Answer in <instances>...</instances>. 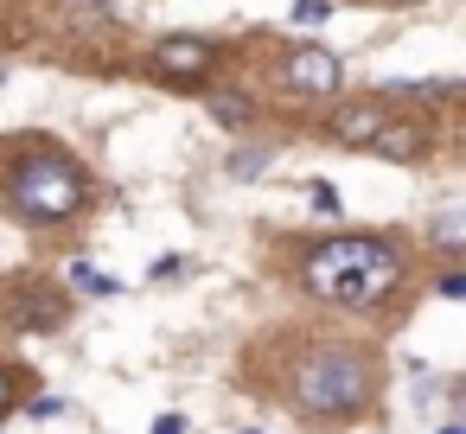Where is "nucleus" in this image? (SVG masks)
<instances>
[{
  "label": "nucleus",
  "instance_id": "1",
  "mask_svg": "<svg viewBox=\"0 0 466 434\" xmlns=\"http://www.w3.org/2000/svg\"><path fill=\"white\" fill-rule=\"evenodd\" d=\"M396 281H402V262L383 237H332L307 262V288L339 307H377Z\"/></svg>",
  "mask_w": 466,
  "mask_h": 434
},
{
  "label": "nucleus",
  "instance_id": "2",
  "mask_svg": "<svg viewBox=\"0 0 466 434\" xmlns=\"http://www.w3.org/2000/svg\"><path fill=\"white\" fill-rule=\"evenodd\" d=\"M7 198H14L20 217H71L84 205V173L71 160H58V154H39V160H26L14 173Z\"/></svg>",
  "mask_w": 466,
  "mask_h": 434
},
{
  "label": "nucleus",
  "instance_id": "3",
  "mask_svg": "<svg viewBox=\"0 0 466 434\" xmlns=\"http://www.w3.org/2000/svg\"><path fill=\"white\" fill-rule=\"evenodd\" d=\"M364 396H370V377L351 351H326L300 370V409L307 415H351Z\"/></svg>",
  "mask_w": 466,
  "mask_h": 434
},
{
  "label": "nucleus",
  "instance_id": "4",
  "mask_svg": "<svg viewBox=\"0 0 466 434\" xmlns=\"http://www.w3.org/2000/svg\"><path fill=\"white\" fill-rule=\"evenodd\" d=\"M288 84L300 96H332L339 90V58L319 52V45H300V52H288Z\"/></svg>",
  "mask_w": 466,
  "mask_h": 434
},
{
  "label": "nucleus",
  "instance_id": "5",
  "mask_svg": "<svg viewBox=\"0 0 466 434\" xmlns=\"http://www.w3.org/2000/svg\"><path fill=\"white\" fill-rule=\"evenodd\" d=\"M154 65H160L167 77H205V71H211V45H205V39H160Z\"/></svg>",
  "mask_w": 466,
  "mask_h": 434
},
{
  "label": "nucleus",
  "instance_id": "6",
  "mask_svg": "<svg viewBox=\"0 0 466 434\" xmlns=\"http://www.w3.org/2000/svg\"><path fill=\"white\" fill-rule=\"evenodd\" d=\"M345 147H370V135L383 128V109L377 103H345V109H332V122H326Z\"/></svg>",
  "mask_w": 466,
  "mask_h": 434
},
{
  "label": "nucleus",
  "instance_id": "7",
  "mask_svg": "<svg viewBox=\"0 0 466 434\" xmlns=\"http://www.w3.org/2000/svg\"><path fill=\"white\" fill-rule=\"evenodd\" d=\"M370 147H377L383 160H415V154H421V128H415V122H383V128L370 135Z\"/></svg>",
  "mask_w": 466,
  "mask_h": 434
},
{
  "label": "nucleus",
  "instance_id": "8",
  "mask_svg": "<svg viewBox=\"0 0 466 434\" xmlns=\"http://www.w3.org/2000/svg\"><path fill=\"white\" fill-rule=\"evenodd\" d=\"M71 281H77L84 294H116V288H122L116 275H103V268H90V262H71Z\"/></svg>",
  "mask_w": 466,
  "mask_h": 434
},
{
  "label": "nucleus",
  "instance_id": "9",
  "mask_svg": "<svg viewBox=\"0 0 466 434\" xmlns=\"http://www.w3.org/2000/svg\"><path fill=\"white\" fill-rule=\"evenodd\" d=\"M211 116H218L224 128H243V122H249V103H243V96H211Z\"/></svg>",
  "mask_w": 466,
  "mask_h": 434
},
{
  "label": "nucleus",
  "instance_id": "10",
  "mask_svg": "<svg viewBox=\"0 0 466 434\" xmlns=\"http://www.w3.org/2000/svg\"><path fill=\"white\" fill-rule=\"evenodd\" d=\"M434 243H441V249H460V243H466V237H460V217H453V211H447V217L434 224Z\"/></svg>",
  "mask_w": 466,
  "mask_h": 434
},
{
  "label": "nucleus",
  "instance_id": "11",
  "mask_svg": "<svg viewBox=\"0 0 466 434\" xmlns=\"http://www.w3.org/2000/svg\"><path fill=\"white\" fill-rule=\"evenodd\" d=\"M262 167H268V147H262V154H256V147H249V154H237V179H256Z\"/></svg>",
  "mask_w": 466,
  "mask_h": 434
},
{
  "label": "nucleus",
  "instance_id": "12",
  "mask_svg": "<svg viewBox=\"0 0 466 434\" xmlns=\"http://www.w3.org/2000/svg\"><path fill=\"white\" fill-rule=\"evenodd\" d=\"M294 20H326V0H294Z\"/></svg>",
  "mask_w": 466,
  "mask_h": 434
},
{
  "label": "nucleus",
  "instance_id": "13",
  "mask_svg": "<svg viewBox=\"0 0 466 434\" xmlns=\"http://www.w3.org/2000/svg\"><path fill=\"white\" fill-rule=\"evenodd\" d=\"M147 434H186V415H160V421H154Z\"/></svg>",
  "mask_w": 466,
  "mask_h": 434
},
{
  "label": "nucleus",
  "instance_id": "14",
  "mask_svg": "<svg viewBox=\"0 0 466 434\" xmlns=\"http://www.w3.org/2000/svg\"><path fill=\"white\" fill-rule=\"evenodd\" d=\"M0 415H7V377H0Z\"/></svg>",
  "mask_w": 466,
  "mask_h": 434
},
{
  "label": "nucleus",
  "instance_id": "15",
  "mask_svg": "<svg viewBox=\"0 0 466 434\" xmlns=\"http://www.w3.org/2000/svg\"><path fill=\"white\" fill-rule=\"evenodd\" d=\"M441 434H466V428H460V421H447V428H441Z\"/></svg>",
  "mask_w": 466,
  "mask_h": 434
},
{
  "label": "nucleus",
  "instance_id": "16",
  "mask_svg": "<svg viewBox=\"0 0 466 434\" xmlns=\"http://www.w3.org/2000/svg\"><path fill=\"white\" fill-rule=\"evenodd\" d=\"M243 434H262V428H243Z\"/></svg>",
  "mask_w": 466,
  "mask_h": 434
}]
</instances>
